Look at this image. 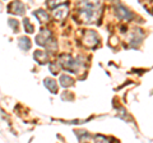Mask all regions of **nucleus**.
Masks as SVG:
<instances>
[{"label":"nucleus","instance_id":"obj_3","mask_svg":"<svg viewBox=\"0 0 153 143\" xmlns=\"http://www.w3.org/2000/svg\"><path fill=\"white\" fill-rule=\"evenodd\" d=\"M79 9H84V10H91V12H98L101 3L100 0H79L78 3Z\"/></svg>","mask_w":153,"mask_h":143},{"label":"nucleus","instance_id":"obj_10","mask_svg":"<svg viewBox=\"0 0 153 143\" xmlns=\"http://www.w3.org/2000/svg\"><path fill=\"white\" fill-rule=\"evenodd\" d=\"M18 45L22 50H26V51L31 49V41H30L28 37H21L19 41H18Z\"/></svg>","mask_w":153,"mask_h":143},{"label":"nucleus","instance_id":"obj_9","mask_svg":"<svg viewBox=\"0 0 153 143\" xmlns=\"http://www.w3.org/2000/svg\"><path fill=\"white\" fill-rule=\"evenodd\" d=\"M44 84L46 86V88H49V91H50V92H52V93L57 92V84H56V80L50 79V78H46V79H45V82H44Z\"/></svg>","mask_w":153,"mask_h":143},{"label":"nucleus","instance_id":"obj_15","mask_svg":"<svg viewBox=\"0 0 153 143\" xmlns=\"http://www.w3.org/2000/svg\"><path fill=\"white\" fill-rule=\"evenodd\" d=\"M50 70L52 74H57V72H59V68L55 66V64H50Z\"/></svg>","mask_w":153,"mask_h":143},{"label":"nucleus","instance_id":"obj_1","mask_svg":"<svg viewBox=\"0 0 153 143\" xmlns=\"http://www.w3.org/2000/svg\"><path fill=\"white\" fill-rule=\"evenodd\" d=\"M59 63L63 65V68L71 72V73H76L79 69V63L78 60L73 59L70 55H61L59 59Z\"/></svg>","mask_w":153,"mask_h":143},{"label":"nucleus","instance_id":"obj_11","mask_svg":"<svg viewBox=\"0 0 153 143\" xmlns=\"http://www.w3.org/2000/svg\"><path fill=\"white\" fill-rule=\"evenodd\" d=\"M60 84L63 86V87L68 88V87H70V86L74 84V80L71 79L69 75H61V77H60Z\"/></svg>","mask_w":153,"mask_h":143},{"label":"nucleus","instance_id":"obj_14","mask_svg":"<svg viewBox=\"0 0 153 143\" xmlns=\"http://www.w3.org/2000/svg\"><path fill=\"white\" fill-rule=\"evenodd\" d=\"M23 25H25V28L27 30V32H30V33H32V32H33V26L30 23V19H28V18H26V19H23Z\"/></svg>","mask_w":153,"mask_h":143},{"label":"nucleus","instance_id":"obj_12","mask_svg":"<svg viewBox=\"0 0 153 143\" xmlns=\"http://www.w3.org/2000/svg\"><path fill=\"white\" fill-rule=\"evenodd\" d=\"M33 14H35L38 19H40V22H47V21H49V16H47V13L45 10H42V9H40V10H36Z\"/></svg>","mask_w":153,"mask_h":143},{"label":"nucleus","instance_id":"obj_16","mask_svg":"<svg viewBox=\"0 0 153 143\" xmlns=\"http://www.w3.org/2000/svg\"><path fill=\"white\" fill-rule=\"evenodd\" d=\"M9 25H10V26H13L14 31H17V30H18V23H17V21L14 22L13 19H10V21H9Z\"/></svg>","mask_w":153,"mask_h":143},{"label":"nucleus","instance_id":"obj_7","mask_svg":"<svg viewBox=\"0 0 153 143\" xmlns=\"http://www.w3.org/2000/svg\"><path fill=\"white\" fill-rule=\"evenodd\" d=\"M8 10H9V13H14V14H19V16H21V14L25 13L26 9H25V5L17 0V1H13L10 5L8 7Z\"/></svg>","mask_w":153,"mask_h":143},{"label":"nucleus","instance_id":"obj_6","mask_svg":"<svg viewBox=\"0 0 153 143\" xmlns=\"http://www.w3.org/2000/svg\"><path fill=\"white\" fill-rule=\"evenodd\" d=\"M116 16L119 18H121V19H125V21H130L131 19V17H133V13L129 10V9L126 8H124L121 5H117L116 7Z\"/></svg>","mask_w":153,"mask_h":143},{"label":"nucleus","instance_id":"obj_4","mask_svg":"<svg viewBox=\"0 0 153 143\" xmlns=\"http://www.w3.org/2000/svg\"><path fill=\"white\" fill-rule=\"evenodd\" d=\"M52 10H54V12H52V16H54V18H55V19H59V21H63L64 18H66V16H68V13H69L68 7L64 5V4H61V5L54 8Z\"/></svg>","mask_w":153,"mask_h":143},{"label":"nucleus","instance_id":"obj_2","mask_svg":"<svg viewBox=\"0 0 153 143\" xmlns=\"http://www.w3.org/2000/svg\"><path fill=\"white\" fill-rule=\"evenodd\" d=\"M36 44L40 46H45V47H50V45H55L54 40H52L51 32L49 30H41V32L36 36Z\"/></svg>","mask_w":153,"mask_h":143},{"label":"nucleus","instance_id":"obj_13","mask_svg":"<svg viewBox=\"0 0 153 143\" xmlns=\"http://www.w3.org/2000/svg\"><path fill=\"white\" fill-rule=\"evenodd\" d=\"M66 1V0H47V7H49L50 9H54L56 7L61 5V4H64Z\"/></svg>","mask_w":153,"mask_h":143},{"label":"nucleus","instance_id":"obj_5","mask_svg":"<svg viewBox=\"0 0 153 143\" xmlns=\"http://www.w3.org/2000/svg\"><path fill=\"white\" fill-rule=\"evenodd\" d=\"M98 44V36L94 31H87L84 36V45L88 47H94Z\"/></svg>","mask_w":153,"mask_h":143},{"label":"nucleus","instance_id":"obj_8","mask_svg":"<svg viewBox=\"0 0 153 143\" xmlns=\"http://www.w3.org/2000/svg\"><path fill=\"white\" fill-rule=\"evenodd\" d=\"M35 59H36L40 64L47 63V54H46V51H44V50L36 51V52H35Z\"/></svg>","mask_w":153,"mask_h":143}]
</instances>
